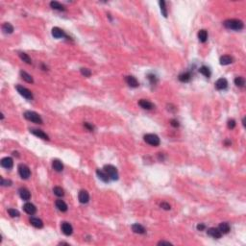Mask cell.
<instances>
[{
  "mask_svg": "<svg viewBox=\"0 0 246 246\" xmlns=\"http://www.w3.org/2000/svg\"><path fill=\"white\" fill-rule=\"evenodd\" d=\"M223 25L226 27L227 29L240 31L241 29H243L244 24L239 19H227V20H225L224 21Z\"/></svg>",
  "mask_w": 246,
  "mask_h": 246,
  "instance_id": "obj_1",
  "label": "cell"
},
{
  "mask_svg": "<svg viewBox=\"0 0 246 246\" xmlns=\"http://www.w3.org/2000/svg\"><path fill=\"white\" fill-rule=\"evenodd\" d=\"M24 117L26 118L27 120L32 121L34 123H38V124H42V119L40 117V114H38L35 112H31V111H27V112L24 113Z\"/></svg>",
  "mask_w": 246,
  "mask_h": 246,
  "instance_id": "obj_2",
  "label": "cell"
},
{
  "mask_svg": "<svg viewBox=\"0 0 246 246\" xmlns=\"http://www.w3.org/2000/svg\"><path fill=\"white\" fill-rule=\"evenodd\" d=\"M103 169H104V171L106 172V173L108 174L110 179L113 180V181L114 180L118 179V171H117L116 166H113L112 165H106Z\"/></svg>",
  "mask_w": 246,
  "mask_h": 246,
  "instance_id": "obj_3",
  "label": "cell"
},
{
  "mask_svg": "<svg viewBox=\"0 0 246 246\" xmlns=\"http://www.w3.org/2000/svg\"><path fill=\"white\" fill-rule=\"evenodd\" d=\"M144 141L146 143H148L149 145H152V146H158L160 145V138L157 136V135L155 134H146L144 137Z\"/></svg>",
  "mask_w": 246,
  "mask_h": 246,
  "instance_id": "obj_4",
  "label": "cell"
},
{
  "mask_svg": "<svg viewBox=\"0 0 246 246\" xmlns=\"http://www.w3.org/2000/svg\"><path fill=\"white\" fill-rule=\"evenodd\" d=\"M15 89H16V91L18 92V93L20 94V95L23 96L24 98H26V99H28V100L33 99V93L28 89L22 87V86H16Z\"/></svg>",
  "mask_w": 246,
  "mask_h": 246,
  "instance_id": "obj_5",
  "label": "cell"
},
{
  "mask_svg": "<svg viewBox=\"0 0 246 246\" xmlns=\"http://www.w3.org/2000/svg\"><path fill=\"white\" fill-rule=\"evenodd\" d=\"M18 173L20 175V177H21L22 179H28L30 177V175H31V171L29 169V167H28L27 165H18Z\"/></svg>",
  "mask_w": 246,
  "mask_h": 246,
  "instance_id": "obj_6",
  "label": "cell"
},
{
  "mask_svg": "<svg viewBox=\"0 0 246 246\" xmlns=\"http://www.w3.org/2000/svg\"><path fill=\"white\" fill-rule=\"evenodd\" d=\"M228 87V81L225 78H220L215 82V89L218 91H223Z\"/></svg>",
  "mask_w": 246,
  "mask_h": 246,
  "instance_id": "obj_7",
  "label": "cell"
},
{
  "mask_svg": "<svg viewBox=\"0 0 246 246\" xmlns=\"http://www.w3.org/2000/svg\"><path fill=\"white\" fill-rule=\"evenodd\" d=\"M62 232H63L65 236H70L73 233V228L68 222H63L61 225Z\"/></svg>",
  "mask_w": 246,
  "mask_h": 246,
  "instance_id": "obj_8",
  "label": "cell"
},
{
  "mask_svg": "<svg viewBox=\"0 0 246 246\" xmlns=\"http://www.w3.org/2000/svg\"><path fill=\"white\" fill-rule=\"evenodd\" d=\"M1 165L2 167L6 169H11L14 165V161L13 159L10 157H5L1 160Z\"/></svg>",
  "mask_w": 246,
  "mask_h": 246,
  "instance_id": "obj_9",
  "label": "cell"
},
{
  "mask_svg": "<svg viewBox=\"0 0 246 246\" xmlns=\"http://www.w3.org/2000/svg\"><path fill=\"white\" fill-rule=\"evenodd\" d=\"M207 234H208V236L214 237V239H220V237L222 236V234H221V232L218 230V228H210V229H208Z\"/></svg>",
  "mask_w": 246,
  "mask_h": 246,
  "instance_id": "obj_10",
  "label": "cell"
},
{
  "mask_svg": "<svg viewBox=\"0 0 246 246\" xmlns=\"http://www.w3.org/2000/svg\"><path fill=\"white\" fill-rule=\"evenodd\" d=\"M78 199H79L80 203L82 204H86L89 202V194L87 190H81L78 194Z\"/></svg>",
  "mask_w": 246,
  "mask_h": 246,
  "instance_id": "obj_11",
  "label": "cell"
},
{
  "mask_svg": "<svg viewBox=\"0 0 246 246\" xmlns=\"http://www.w3.org/2000/svg\"><path fill=\"white\" fill-rule=\"evenodd\" d=\"M23 210H24V212H26V214L30 215H33L36 214L37 208H36L32 203H26V204H24Z\"/></svg>",
  "mask_w": 246,
  "mask_h": 246,
  "instance_id": "obj_12",
  "label": "cell"
},
{
  "mask_svg": "<svg viewBox=\"0 0 246 246\" xmlns=\"http://www.w3.org/2000/svg\"><path fill=\"white\" fill-rule=\"evenodd\" d=\"M52 36L54 37L55 39H62V38H64V37H67V35L64 34V32L60 29L59 27H54L52 29Z\"/></svg>",
  "mask_w": 246,
  "mask_h": 246,
  "instance_id": "obj_13",
  "label": "cell"
},
{
  "mask_svg": "<svg viewBox=\"0 0 246 246\" xmlns=\"http://www.w3.org/2000/svg\"><path fill=\"white\" fill-rule=\"evenodd\" d=\"M30 132H31L32 134H34L36 137H39L40 138L44 139V141H48V139H49L48 135H46V134L44 133L43 131H42V130L32 129V130H30Z\"/></svg>",
  "mask_w": 246,
  "mask_h": 246,
  "instance_id": "obj_14",
  "label": "cell"
},
{
  "mask_svg": "<svg viewBox=\"0 0 246 246\" xmlns=\"http://www.w3.org/2000/svg\"><path fill=\"white\" fill-rule=\"evenodd\" d=\"M126 83L128 84L129 87L131 88H138V82L134 76H127L125 78Z\"/></svg>",
  "mask_w": 246,
  "mask_h": 246,
  "instance_id": "obj_15",
  "label": "cell"
},
{
  "mask_svg": "<svg viewBox=\"0 0 246 246\" xmlns=\"http://www.w3.org/2000/svg\"><path fill=\"white\" fill-rule=\"evenodd\" d=\"M19 192V196L21 197V199L25 200V201H28L30 198H31V193L30 191L27 190L25 187H21L20 190H18Z\"/></svg>",
  "mask_w": 246,
  "mask_h": 246,
  "instance_id": "obj_16",
  "label": "cell"
},
{
  "mask_svg": "<svg viewBox=\"0 0 246 246\" xmlns=\"http://www.w3.org/2000/svg\"><path fill=\"white\" fill-rule=\"evenodd\" d=\"M132 230L134 233L136 234H139V235H143V234H145L146 230L145 228L142 226V225L138 224V223H136V224H133L132 225Z\"/></svg>",
  "mask_w": 246,
  "mask_h": 246,
  "instance_id": "obj_17",
  "label": "cell"
},
{
  "mask_svg": "<svg viewBox=\"0 0 246 246\" xmlns=\"http://www.w3.org/2000/svg\"><path fill=\"white\" fill-rule=\"evenodd\" d=\"M138 105L141 106L142 109H145V110H152L154 108V105L151 103L150 101L148 100H145V99H141L138 101Z\"/></svg>",
  "mask_w": 246,
  "mask_h": 246,
  "instance_id": "obj_18",
  "label": "cell"
},
{
  "mask_svg": "<svg viewBox=\"0 0 246 246\" xmlns=\"http://www.w3.org/2000/svg\"><path fill=\"white\" fill-rule=\"evenodd\" d=\"M96 174H97V176H98V178H99V179L101 180V181H103L104 183H108V182H109L110 178H109L108 174L104 171V169H103V170L97 169V170H96Z\"/></svg>",
  "mask_w": 246,
  "mask_h": 246,
  "instance_id": "obj_19",
  "label": "cell"
},
{
  "mask_svg": "<svg viewBox=\"0 0 246 246\" xmlns=\"http://www.w3.org/2000/svg\"><path fill=\"white\" fill-rule=\"evenodd\" d=\"M30 223L32 226H34L35 228H42L43 227V222L40 218H37V217H31L30 218Z\"/></svg>",
  "mask_w": 246,
  "mask_h": 246,
  "instance_id": "obj_20",
  "label": "cell"
},
{
  "mask_svg": "<svg viewBox=\"0 0 246 246\" xmlns=\"http://www.w3.org/2000/svg\"><path fill=\"white\" fill-rule=\"evenodd\" d=\"M55 204H56L57 209H58L59 211H61V212H67V205L65 204L64 201L59 199V200L56 201Z\"/></svg>",
  "mask_w": 246,
  "mask_h": 246,
  "instance_id": "obj_21",
  "label": "cell"
},
{
  "mask_svg": "<svg viewBox=\"0 0 246 246\" xmlns=\"http://www.w3.org/2000/svg\"><path fill=\"white\" fill-rule=\"evenodd\" d=\"M52 167H53V169H54L55 171H57V172H62L64 169L63 163H62L59 160H54V161H53Z\"/></svg>",
  "mask_w": 246,
  "mask_h": 246,
  "instance_id": "obj_22",
  "label": "cell"
},
{
  "mask_svg": "<svg viewBox=\"0 0 246 246\" xmlns=\"http://www.w3.org/2000/svg\"><path fill=\"white\" fill-rule=\"evenodd\" d=\"M220 64L222 65H228L233 63V58L231 56H228V55H224L222 57H220Z\"/></svg>",
  "mask_w": 246,
  "mask_h": 246,
  "instance_id": "obj_23",
  "label": "cell"
},
{
  "mask_svg": "<svg viewBox=\"0 0 246 246\" xmlns=\"http://www.w3.org/2000/svg\"><path fill=\"white\" fill-rule=\"evenodd\" d=\"M230 225H229L227 222H222L220 223V225L218 226V230L221 232V234H228L230 232Z\"/></svg>",
  "mask_w": 246,
  "mask_h": 246,
  "instance_id": "obj_24",
  "label": "cell"
},
{
  "mask_svg": "<svg viewBox=\"0 0 246 246\" xmlns=\"http://www.w3.org/2000/svg\"><path fill=\"white\" fill-rule=\"evenodd\" d=\"M2 30L4 33H6V34H12V33L14 32V26L12 25L11 23H4L2 25Z\"/></svg>",
  "mask_w": 246,
  "mask_h": 246,
  "instance_id": "obj_25",
  "label": "cell"
},
{
  "mask_svg": "<svg viewBox=\"0 0 246 246\" xmlns=\"http://www.w3.org/2000/svg\"><path fill=\"white\" fill-rule=\"evenodd\" d=\"M50 7L53 10H58V11H65L64 6L62 5L61 3L57 2V1H51L50 2Z\"/></svg>",
  "mask_w": 246,
  "mask_h": 246,
  "instance_id": "obj_26",
  "label": "cell"
},
{
  "mask_svg": "<svg viewBox=\"0 0 246 246\" xmlns=\"http://www.w3.org/2000/svg\"><path fill=\"white\" fill-rule=\"evenodd\" d=\"M20 75H21V78L24 80V81H26L27 83H30V84H33L34 83V79H33V77L30 75V74H28L27 72L25 71H20Z\"/></svg>",
  "mask_w": 246,
  "mask_h": 246,
  "instance_id": "obj_27",
  "label": "cell"
},
{
  "mask_svg": "<svg viewBox=\"0 0 246 246\" xmlns=\"http://www.w3.org/2000/svg\"><path fill=\"white\" fill-rule=\"evenodd\" d=\"M190 79H191V75L190 72H184L179 75V80L183 82V83H187V82L190 81Z\"/></svg>",
  "mask_w": 246,
  "mask_h": 246,
  "instance_id": "obj_28",
  "label": "cell"
},
{
  "mask_svg": "<svg viewBox=\"0 0 246 246\" xmlns=\"http://www.w3.org/2000/svg\"><path fill=\"white\" fill-rule=\"evenodd\" d=\"M198 39L201 42H206L208 40V33L206 30H200L198 32Z\"/></svg>",
  "mask_w": 246,
  "mask_h": 246,
  "instance_id": "obj_29",
  "label": "cell"
},
{
  "mask_svg": "<svg viewBox=\"0 0 246 246\" xmlns=\"http://www.w3.org/2000/svg\"><path fill=\"white\" fill-rule=\"evenodd\" d=\"M199 72L201 73V74H203L205 77H207V78H210V76H211L210 68H209L208 67H205V65H203V67H201L199 68Z\"/></svg>",
  "mask_w": 246,
  "mask_h": 246,
  "instance_id": "obj_30",
  "label": "cell"
},
{
  "mask_svg": "<svg viewBox=\"0 0 246 246\" xmlns=\"http://www.w3.org/2000/svg\"><path fill=\"white\" fill-rule=\"evenodd\" d=\"M19 57H20V59H21L23 62H25L26 64H32V60H31V58L26 54V53H24V52L19 53Z\"/></svg>",
  "mask_w": 246,
  "mask_h": 246,
  "instance_id": "obj_31",
  "label": "cell"
},
{
  "mask_svg": "<svg viewBox=\"0 0 246 246\" xmlns=\"http://www.w3.org/2000/svg\"><path fill=\"white\" fill-rule=\"evenodd\" d=\"M235 84H236V86H237V87L243 88L244 85H245L244 78H242V77H236V79H235Z\"/></svg>",
  "mask_w": 246,
  "mask_h": 246,
  "instance_id": "obj_32",
  "label": "cell"
},
{
  "mask_svg": "<svg viewBox=\"0 0 246 246\" xmlns=\"http://www.w3.org/2000/svg\"><path fill=\"white\" fill-rule=\"evenodd\" d=\"M53 192H54V194L59 196V197H62V196L64 195V190L60 187H55L53 188Z\"/></svg>",
  "mask_w": 246,
  "mask_h": 246,
  "instance_id": "obj_33",
  "label": "cell"
},
{
  "mask_svg": "<svg viewBox=\"0 0 246 246\" xmlns=\"http://www.w3.org/2000/svg\"><path fill=\"white\" fill-rule=\"evenodd\" d=\"M160 7H161V12H162V14L163 15L165 16V18H166L167 16V10H166V7H165V1H160Z\"/></svg>",
  "mask_w": 246,
  "mask_h": 246,
  "instance_id": "obj_34",
  "label": "cell"
},
{
  "mask_svg": "<svg viewBox=\"0 0 246 246\" xmlns=\"http://www.w3.org/2000/svg\"><path fill=\"white\" fill-rule=\"evenodd\" d=\"M8 212L12 217H18L19 216V212L15 209H9L8 210Z\"/></svg>",
  "mask_w": 246,
  "mask_h": 246,
  "instance_id": "obj_35",
  "label": "cell"
},
{
  "mask_svg": "<svg viewBox=\"0 0 246 246\" xmlns=\"http://www.w3.org/2000/svg\"><path fill=\"white\" fill-rule=\"evenodd\" d=\"M81 73H82V75H84L85 77H89L92 75L91 70L88 68H81Z\"/></svg>",
  "mask_w": 246,
  "mask_h": 246,
  "instance_id": "obj_36",
  "label": "cell"
},
{
  "mask_svg": "<svg viewBox=\"0 0 246 246\" xmlns=\"http://www.w3.org/2000/svg\"><path fill=\"white\" fill-rule=\"evenodd\" d=\"M161 207L163 209V210H165V211H169L171 207H170V205L168 203H166V202H163L161 203Z\"/></svg>",
  "mask_w": 246,
  "mask_h": 246,
  "instance_id": "obj_37",
  "label": "cell"
},
{
  "mask_svg": "<svg viewBox=\"0 0 246 246\" xmlns=\"http://www.w3.org/2000/svg\"><path fill=\"white\" fill-rule=\"evenodd\" d=\"M236 127V121L234 119H231L228 121V128L229 129H234Z\"/></svg>",
  "mask_w": 246,
  "mask_h": 246,
  "instance_id": "obj_38",
  "label": "cell"
},
{
  "mask_svg": "<svg viewBox=\"0 0 246 246\" xmlns=\"http://www.w3.org/2000/svg\"><path fill=\"white\" fill-rule=\"evenodd\" d=\"M12 182L10 180H4V179H1V184L2 186H11Z\"/></svg>",
  "mask_w": 246,
  "mask_h": 246,
  "instance_id": "obj_39",
  "label": "cell"
},
{
  "mask_svg": "<svg viewBox=\"0 0 246 246\" xmlns=\"http://www.w3.org/2000/svg\"><path fill=\"white\" fill-rule=\"evenodd\" d=\"M170 123H171V125L173 126V127H175V128H177V127H179V122L176 120V119H172L171 121H170Z\"/></svg>",
  "mask_w": 246,
  "mask_h": 246,
  "instance_id": "obj_40",
  "label": "cell"
},
{
  "mask_svg": "<svg viewBox=\"0 0 246 246\" xmlns=\"http://www.w3.org/2000/svg\"><path fill=\"white\" fill-rule=\"evenodd\" d=\"M205 228H206V226H205V225L202 224V223H200V224L197 225V230L198 231H203Z\"/></svg>",
  "mask_w": 246,
  "mask_h": 246,
  "instance_id": "obj_41",
  "label": "cell"
},
{
  "mask_svg": "<svg viewBox=\"0 0 246 246\" xmlns=\"http://www.w3.org/2000/svg\"><path fill=\"white\" fill-rule=\"evenodd\" d=\"M84 126L86 127V128H88L89 131H92V130H93V126H92V125H91V124H89V123H87V122L85 123Z\"/></svg>",
  "mask_w": 246,
  "mask_h": 246,
  "instance_id": "obj_42",
  "label": "cell"
},
{
  "mask_svg": "<svg viewBox=\"0 0 246 246\" xmlns=\"http://www.w3.org/2000/svg\"><path fill=\"white\" fill-rule=\"evenodd\" d=\"M159 245H163V244H166V245H170L171 243L169 242V241H165V240H162V241H160V242H158Z\"/></svg>",
  "mask_w": 246,
  "mask_h": 246,
  "instance_id": "obj_43",
  "label": "cell"
}]
</instances>
